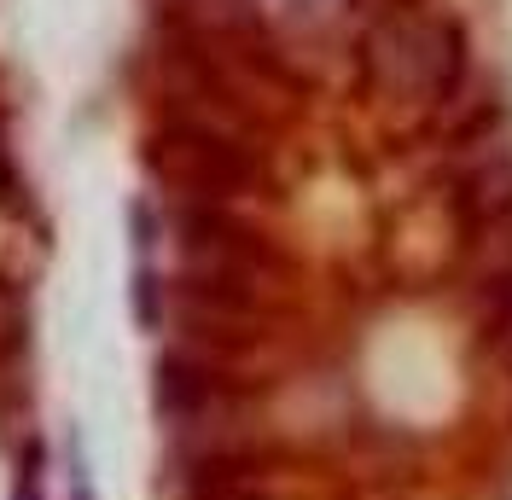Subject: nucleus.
Returning <instances> with one entry per match:
<instances>
[{
    "mask_svg": "<svg viewBox=\"0 0 512 500\" xmlns=\"http://www.w3.org/2000/svg\"><path fill=\"white\" fill-rule=\"evenodd\" d=\"M169 239L181 250V274H210V280H245L262 291H280L291 274L286 250L274 245L268 227H256L239 204H187L175 198L169 210Z\"/></svg>",
    "mask_w": 512,
    "mask_h": 500,
    "instance_id": "7ed1b4c3",
    "label": "nucleus"
},
{
    "mask_svg": "<svg viewBox=\"0 0 512 500\" xmlns=\"http://www.w3.org/2000/svg\"><path fill=\"white\" fill-rule=\"evenodd\" d=\"M64 500H99V483H94V466H88V442L64 437Z\"/></svg>",
    "mask_w": 512,
    "mask_h": 500,
    "instance_id": "9d476101",
    "label": "nucleus"
},
{
    "mask_svg": "<svg viewBox=\"0 0 512 500\" xmlns=\"http://www.w3.org/2000/svg\"><path fill=\"white\" fill-rule=\"evenodd\" d=\"M501 500H512V477H507V489H501Z\"/></svg>",
    "mask_w": 512,
    "mask_h": 500,
    "instance_id": "4468645a",
    "label": "nucleus"
},
{
    "mask_svg": "<svg viewBox=\"0 0 512 500\" xmlns=\"http://www.w3.org/2000/svg\"><path fill=\"white\" fill-rule=\"evenodd\" d=\"M146 169L152 181L187 204H245L262 198L274 181L268 163V134L216 117H192V111H158V123L146 128Z\"/></svg>",
    "mask_w": 512,
    "mask_h": 500,
    "instance_id": "f03ea898",
    "label": "nucleus"
},
{
    "mask_svg": "<svg viewBox=\"0 0 512 500\" xmlns=\"http://www.w3.org/2000/svg\"><path fill=\"white\" fill-rule=\"evenodd\" d=\"M128 314H134V326L140 332H163L169 326V285L152 262H134V274H128Z\"/></svg>",
    "mask_w": 512,
    "mask_h": 500,
    "instance_id": "0eeeda50",
    "label": "nucleus"
},
{
    "mask_svg": "<svg viewBox=\"0 0 512 500\" xmlns=\"http://www.w3.org/2000/svg\"><path fill=\"white\" fill-rule=\"evenodd\" d=\"M414 6H437V0H350V12L367 24V18H384V12H414Z\"/></svg>",
    "mask_w": 512,
    "mask_h": 500,
    "instance_id": "f8f14e48",
    "label": "nucleus"
},
{
    "mask_svg": "<svg viewBox=\"0 0 512 500\" xmlns=\"http://www.w3.org/2000/svg\"><path fill=\"white\" fill-rule=\"evenodd\" d=\"M239 396H245V378L233 373V361H222V355H204V349H192V344H175L158 355L152 402H158L163 425L198 431V425H210Z\"/></svg>",
    "mask_w": 512,
    "mask_h": 500,
    "instance_id": "20e7f679",
    "label": "nucleus"
},
{
    "mask_svg": "<svg viewBox=\"0 0 512 500\" xmlns=\"http://www.w3.org/2000/svg\"><path fill=\"white\" fill-rule=\"evenodd\" d=\"M495 338V349H501V361H507V373H512V326H501V332H489Z\"/></svg>",
    "mask_w": 512,
    "mask_h": 500,
    "instance_id": "ddd939ff",
    "label": "nucleus"
},
{
    "mask_svg": "<svg viewBox=\"0 0 512 500\" xmlns=\"http://www.w3.org/2000/svg\"><path fill=\"white\" fill-rule=\"evenodd\" d=\"M12 500H47V454H41V442H24V448H18Z\"/></svg>",
    "mask_w": 512,
    "mask_h": 500,
    "instance_id": "9b49d317",
    "label": "nucleus"
},
{
    "mask_svg": "<svg viewBox=\"0 0 512 500\" xmlns=\"http://www.w3.org/2000/svg\"><path fill=\"white\" fill-rule=\"evenodd\" d=\"M0 216L30 221L35 216V192L24 181V163L12 152V128H6V111H0Z\"/></svg>",
    "mask_w": 512,
    "mask_h": 500,
    "instance_id": "6e6552de",
    "label": "nucleus"
},
{
    "mask_svg": "<svg viewBox=\"0 0 512 500\" xmlns=\"http://www.w3.org/2000/svg\"><path fill=\"white\" fill-rule=\"evenodd\" d=\"M163 233H169V216L158 210V198L134 192L128 198V245H134V262H152V250L163 245Z\"/></svg>",
    "mask_w": 512,
    "mask_h": 500,
    "instance_id": "1a4fd4ad",
    "label": "nucleus"
},
{
    "mask_svg": "<svg viewBox=\"0 0 512 500\" xmlns=\"http://www.w3.org/2000/svg\"><path fill=\"white\" fill-rule=\"evenodd\" d=\"M495 239H501V250L483 256L478 280H472V303H478V314H483L489 332L512 326V227H501Z\"/></svg>",
    "mask_w": 512,
    "mask_h": 500,
    "instance_id": "423d86ee",
    "label": "nucleus"
},
{
    "mask_svg": "<svg viewBox=\"0 0 512 500\" xmlns=\"http://www.w3.org/2000/svg\"><path fill=\"white\" fill-rule=\"evenodd\" d=\"M443 210L466 239L512 227V146L495 140V146L454 157V169L443 181Z\"/></svg>",
    "mask_w": 512,
    "mask_h": 500,
    "instance_id": "39448f33",
    "label": "nucleus"
},
{
    "mask_svg": "<svg viewBox=\"0 0 512 500\" xmlns=\"http://www.w3.org/2000/svg\"><path fill=\"white\" fill-rule=\"evenodd\" d=\"M361 88L408 117H437L472 82V30L454 6H414L361 24L355 41Z\"/></svg>",
    "mask_w": 512,
    "mask_h": 500,
    "instance_id": "f257e3e1",
    "label": "nucleus"
}]
</instances>
